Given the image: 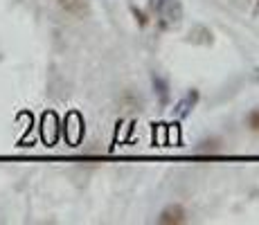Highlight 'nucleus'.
Segmentation results:
<instances>
[{"label": "nucleus", "instance_id": "f257e3e1", "mask_svg": "<svg viewBox=\"0 0 259 225\" xmlns=\"http://www.w3.org/2000/svg\"><path fill=\"white\" fill-rule=\"evenodd\" d=\"M160 18L167 27H176L183 18V7L178 0H162L160 3Z\"/></svg>", "mask_w": 259, "mask_h": 225}, {"label": "nucleus", "instance_id": "f03ea898", "mask_svg": "<svg viewBox=\"0 0 259 225\" xmlns=\"http://www.w3.org/2000/svg\"><path fill=\"white\" fill-rule=\"evenodd\" d=\"M185 221H187V212H185V207L178 203L167 205L160 212V216H158V223H162V225H181Z\"/></svg>", "mask_w": 259, "mask_h": 225}, {"label": "nucleus", "instance_id": "7ed1b4c3", "mask_svg": "<svg viewBox=\"0 0 259 225\" xmlns=\"http://www.w3.org/2000/svg\"><path fill=\"white\" fill-rule=\"evenodd\" d=\"M57 5L68 16H74V18H86L91 14V3L88 0H57Z\"/></svg>", "mask_w": 259, "mask_h": 225}, {"label": "nucleus", "instance_id": "20e7f679", "mask_svg": "<svg viewBox=\"0 0 259 225\" xmlns=\"http://www.w3.org/2000/svg\"><path fill=\"white\" fill-rule=\"evenodd\" d=\"M198 97H201V95H198V90H192V93H187L185 97H183L181 102L176 104V115H178V117H187L189 111H194V106L198 104Z\"/></svg>", "mask_w": 259, "mask_h": 225}, {"label": "nucleus", "instance_id": "39448f33", "mask_svg": "<svg viewBox=\"0 0 259 225\" xmlns=\"http://www.w3.org/2000/svg\"><path fill=\"white\" fill-rule=\"evenodd\" d=\"M248 128H250V131H255V133H259V108H255V111L248 115Z\"/></svg>", "mask_w": 259, "mask_h": 225}, {"label": "nucleus", "instance_id": "423d86ee", "mask_svg": "<svg viewBox=\"0 0 259 225\" xmlns=\"http://www.w3.org/2000/svg\"><path fill=\"white\" fill-rule=\"evenodd\" d=\"M255 12L259 14V0H257V3H255Z\"/></svg>", "mask_w": 259, "mask_h": 225}]
</instances>
